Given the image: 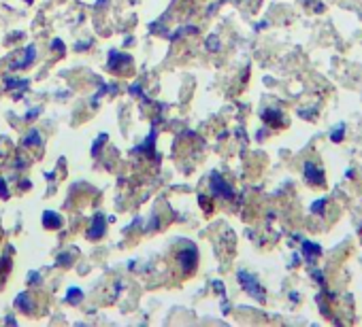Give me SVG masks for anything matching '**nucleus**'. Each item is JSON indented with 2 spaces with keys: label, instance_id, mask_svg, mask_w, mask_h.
Returning <instances> with one entry per match:
<instances>
[{
  "label": "nucleus",
  "instance_id": "nucleus-1",
  "mask_svg": "<svg viewBox=\"0 0 362 327\" xmlns=\"http://www.w3.org/2000/svg\"><path fill=\"white\" fill-rule=\"evenodd\" d=\"M239 283H241V287L252 295V297H256L258 302H264V297H266V293H264V289H262V285L258 283V279L254 277V274H249V272H245V270H241L239 274Z\"/></svg>",
  "mask_w": 362,
  "mask_h": 327
},
{
  "label": "nucleus",
  "instance_id": "nucleus-2",
  "mask_svg": "<svg viewBox=\"0 0 362 327\" xmlns=\"http://www.w3.org/2000/svg\"><path fill=\"white\" fill-rule=\"evenodd\" d=\"M211 191L215 196H221V198H233V187L221 178L219 174H211Z\"/></svg>",
  "mask_w": 362,
  "mask_h": 327
},
{
  "label": "nucleus",
  "instance_id": "nucleus-3",
  "mask_svg": "<svg viewBox=\"0 0 362 327\" xmlns=\"http://www.w3.org/2000/svg\"><path fill=\"white\" fill-rule=\"evenodd\" d=\"M197 249L194 247H190V249H185V251H181L179 255H177V259H179V263H181V270L188 274V272H192L194 270V265H197Z\"/></svg>",
  "mask_w": 362,
  "mask_h": 327
},
{
  "label": "nucleus",
  "instance_id": "nucleus-4",
  "mask_svg": "<svg viewBox=\"0 0 362 327\" xmlns=\"http://www.w3.org/2000/svg\"><path fill=\"white\" fill-rule=\"evenodd\" d=\"M105 217H102V213H96L94 215V221H92V227L88 230V238L90 241H96V238H102V234H105Z\"/></svg>",
  "mask_w": 362,
  "mask_h": 327
},
{
  "label": "nucleus",
  "instance_id": "nucleus-5",
  "mask_svg": "<svg viewBox=\"0 0 362 327\" xmlns=\"http://www.w3.org/2000/svg\"><path fill=\"white\" fill-rule=\"evenodd\" d=\"M305 174H307V181H309L311 185H322V183H324L322 170H320L316 164H311V162L305 164Z\"/></svg>",
  "mask_w": 362,
  "mask_h": 327
},
{
  "label": "nucleus",
  "instance_id": "nucleus-6",
  "mask_svg": "<svg viewBox=\"0 0 362 327\" xmlns=\"http://www.w3.org/2000/svg\"><path fill=\"white\" fill-rule=\"evenodd\" d=\"M43 225L49 227V230H60V227H62V217H60L58 213L45 211V213H43Z\"/></svg>",
  "mask_w": 362,
  "mask_h": 327
},
{
  "label": "nucleus",
  "instance_id": "nucleus-7",
  "mask_svg": "<svg viewBox=\"0 0 362 327\" xmlns=\"http://www.w3.org/2000/svg\"><path fill=\"white\" fill-rule=\"evenodd\" d=\"M15 306L21 310V312H33V302H30V295H28L26 291L17 293L15 297Z\"/></svg>",
  "mask_w": 362,
  "mask_h": 327
},
{
  "label": "nucleus",
  "instance_id": "nucleus-8",
  "mask_svg": "<svg viewBox=\"0 0 362 327\" xmlns=\"http://www.w3.org/2000/svg\"><path fill=\"white\" fill-rule=\"evenodd\" d=\"M37 57V47L35 45H28L26 47V57L21 59V62H15V64H11V71H15V68H24V66H28L33 62V59Z\"/></svg>",
  "mask_w": 362,
  "mask_h": 327
},
{
  "label": "nucleus",
  "instance_id": "nucleus-9",
  "mask_svg": "<svg viewBox=\"0 0 362 327\" xmlns=\"http://www.w3.org/2000/svg\"><path fill=\"white\" fill-rule=\"evenodd\" d=\"M81 289L79 287H71L69 291H66V302L69 304H79V300H81Z\"/></svg>",
  "mask_w": 362,
  "mask_h": 327
},
{
  "label": "nucleus",
  "instance_id": "nucleus-10",
  "mask_svg": "<svg viewBox=\"0 0 362 327\" xmlns=\"http://www.w3.org/2000/svg\"><path fill=\"white\" fill-rule=\"evenodd\" d=\"M24 144H26V147L41 144V134H39L37 130H30V132H28V136H26V140H24Z\"/></svg>",
  "mask_w": 362,
  "mask_h": 327
},
{
  "label": "nucleus",
  "instance_id": "nucleus-11",
  "mask_svg": "<svg viewBox=\"0 0 362 327\" xmlns=\"http://www.w3.org/2000/svg\"><path fill=\"white\" fill-rule=\"evenodd\" d=\"M207 49H209V51H219V39H217L215 35H211V37L207 39Z\"/></svg>",
  "mask_w": 362,
  "mask_h": 327
},
{
  "label": "nucleus",
  "instance_id": "nucleus-12",
  "mask_svg": "<svg viewBox=\"0 0 362 327\" xmlns=\"http://www.w3.org/2000/svg\"><path fill=\"white\" fill-rule=\"evenodd\" d=\"M28 83H30V81H28V79H24V81H15V79H7V89H11V87H28Z\"/></svg>",
  "mask_w": 362,
  "mask_h": 327
},
{
  "label": "nucleus",
  "instance_id": "nucleus-13",
  "mask_svg": "<svg viewBox=\"0 0 362 327\" xmlns=\"http://www.w3.org/2000/svg\"><path fill=\"white\" fill-rule=\"evenodd\" d=\"M302 249H305V255H318L320 253V247L318 245H311V243H305Z\"/></svg>",
  "mask_w": 362,
  "mask_h": 327
},
{
  "label": "nucleus",
  "instance_id": "nucleus-14",
  "mask_svg": "<svg viewBox=\"0 0 362 327\" xmlns=\"http://www.w3.org/2000/svg\"><path fill=\"white\" fill-rule=\"evenodd\" d=\"M107 138H109L107 134H100V136L96 138V142H94V147H92V156H98V149H100V144H105Z\"/></svg>",
  "mask_w": 362,
  "mask_h": 327
},
{
  "label": "nucleus",
  "instance_id": "nucleus-15",
  "mask_svg": "<svg viewBox=\"0 0 362 327\" xmlns=\"http://www.w3.org/2000/svg\"><path fill=\"white\" fill-rule=\"evenodd\" d=\"M0 198H9V191H7V181L5 178H0Z\"/></svg>",
  "mask_w": 362,
  "mask_h": 327
},
{
  "label": "nucleus",
  "instance_id": "nucleus-16",
  "mask_svg": "<svg viewBox=\"0 0 362 327\" xmlns=\"http://www.w3.org/2000/svg\"><path fill=\"white\" fill-rule=\"evenodd\" d=\"M343 130H345V128H343V126H339L335 132H332V140H335V142H341V138H343Z\"/></svg>",
  "mask_w": 362,
  "mask_h": 327
},
{
  "label": "nucleus",
  "instance_id": "nucleus-17",
  "mask_svg": "<svg viewBox=\"0 0 362 327\" xmlns=\"http://www.w3.org/2000/svg\"><path fill=\"white\" fill-rule=\"evenodd\" d=\"M51 49H53V51H60V53H64V43H62L60 39H55V41L51 43Z\"/></svg>",
  "mask_w": 362,
  "mask_h": 327
},
{
  "label": "nucleus",
  "instance_id": "nucleus-18",
  "mask_svg": "<svg viewBox=\"0 0 362 327\" xmlns=\"http://www.w3.org/2000/svg\"><path fill=\"white\" fill-rule=\"evenodd\" d=\"M130 94H132V96H141V85L132 83V85H130Z\"/></svg>",
  "mask_w": 362,
  "mask_h": 327
},
{
  "label": "nucleus",
  "instance_id": "nucleus-19",
  "mask_svg": "<svg viewBox=\"0 0 362 327\" xmlns=\"http://www.w3.org/2000/svg\"><path fill=\"white\" fill-rule=\"evenodd\" d=\"M324 206H326V200H320L318 204H314V213H322Z\"/></svg>",
  "mask_w": 362,
  "mask_h": 327
},
{
  "label": "nucleus",
  "instance_id": "nucleus-20",
  "mask_svg": "<svg viewBox=\"0 0 362 327\" xmlns=\"http://www.w3.org/2000/svg\"><path fill=\"white\" fill-rule=\"evenodd\" d=\"M28 281H30V283H39V274L37 272H30V274H28Z\"/></svg>",
  "mask_w": 362,
  "mask_h": 327
},
{
  "label": "nucleus",
  "instance_id": "nucleus-21",
  "mask_svg": "<svg viewBox=\"0 0 362 327\" xmlns=\"http://www.w3.org/2000/svg\"><path fill=\"white\" fill-rule=\"evenodd\" d=\"M60 263H62V265H66V263H71V257H69L66 253H62V255H60Z\"/></svg>",
  "mask_w": 362,
  "mask_h": 327
},
{
  "label": "nucleus",
  "instance_id": "nucleus-22",
  "mask_svg": "<svg viewBox=\"0 0 362 327\" xmlns=\"http://www.w3.org/2000/svg\"><path fill=\"white\" fill-rule=\"evenodd\" d=\"M105 3H107V0H98V3H96V7H102Z\"/></svg>",
  "mask_w": 362,
  "mask_h": 327
}]
</instances>
